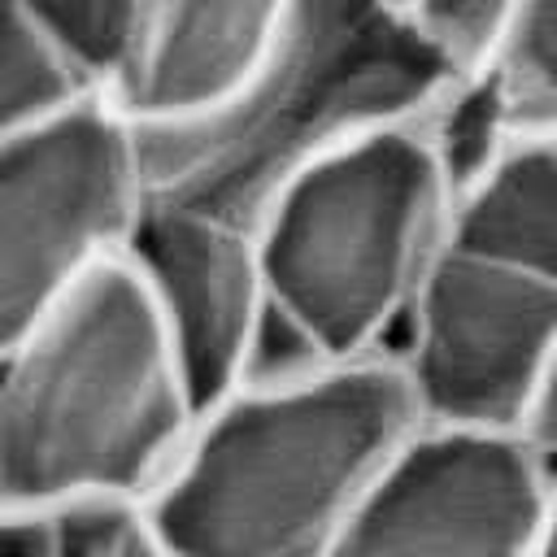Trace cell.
<instances>
[{
	"label": "cell",
	"instance_id": "cell-8",
	"mask_svg": "<svg viewBox=\"0 0 557 557\" xmlns=\"http://www.w3.org/2000/svg\"><path fill=\"white\" fill-rule=\"evenodd\" d=\"M200 409L235 392L248 374L265 287L252 231L174 205H144L126 244Z\"/></svg>",
	"mask_w": 557,
	"mask_h": 557
},
{
	"label": "cell",
	"instance_id": "cell-19",
	"mask_svg": "<svg viewBox=\"0 0 557 557\" xmlns=\"http://www.w3.org/2000/svg\"><path fill=\"white\" fill-rule=\"evenodd\" d=\"M531 557H557V492H553V505H548V518H544V531H540Z\"/></svg>",
	"mask_w": 557,
	"mask_h": 557
},
{
	"label": "cell",
	"instance_id": "cell-14",
	"mask_svg": "<svg viewBox=\"0 0 557 557\" xmlns=\"http://www.w3.org/2000/svg\"><path fill=\"white\" fill-rule=\"evenodd\" d=\"M426 131H431V144L440 152L453 196L461 187H470L518 139V126L509 117V104H505L492 70L461 74L440 96V104L426 113Z\"/></svg>",
	"mask_w": 557,
	"mask_h": 557
},
{
	"label": "cell",
	"instance_id": "cell-15",
	"mask_svg": "<svg viewBox=\"0 0 557 557\" xmlns=\"http://www.w3.org/2000/svg\"><path fill=\"white\" fill-rule=\"evenodd\" d=\"M48 557H178L144 496H87L48 513Z\"/></svg>",
	"mask_w": 557,
	"mask_h": 557
},
{
	"label": "cell",
	"instance_id": "cell-10",
	"mask_svg": "<svg viewBox=\"0 0 557 557\" xmlns=\"http://www.w3.org/2000/svg\"><path fill=\"white\" fill-rule=\"evenodd\" d=\"M448 239L557 283V135H518L461 187Z\"/></svg>",
	"mask_w": 557,
	"mask_h": 557
},
{
	"label": "cell",
	"instance_id": "cell-2",
	"mask_svg": "<svg viewBox=\"0 0 557 557\" xmlns=\"http://www.w3.org/2000/svg\"><path fill=\"white\" fill-rule=\"evenodd\" d=\"M200 405L122 248L0 357V513L148 496Z\"/></svg>",
	"mask_w": 557,
	"mask_h": 557
},
{
	"label": "cell",
	"instance_id": "cell-5",
	"mask_svg": "<svg viewBox=\"0 0 557 557\" xmlns=\"http://www.w3.org/2000/svg\"><path fill=\"white\" fill-rule=\"evenodd\" d=\"M139 213V135L113 100L0 144V357L131 244Z\"/></svg>",
	"mask_w": 557,
	"mask_h": 557
},
{
	"label": "cell",
	"instance_id": "cell-9",
	"mask_svg": "<svg viewBox=\"0 0 557 557\" xmlns=\"http://www.w3.org/2000/svg\"><path fill=\"white\" fill-rule=\"evenodd\" d=\"M300 0H148L144 35L113 109L135 131L218 113L283 39Z\"/></svg>",
	"mask_w": 557,
	"mask_h": 557
},
{
	"label": "cell",
	"instance_id": "cell-13",
	"mask_svg": "<svg viewBox=\"0 0 557 557\" xmlns=\"http://www.w3.org/2000/svg\"><path fill=\"white\" fill-rule=\"evenodd\" d=\"M487 70L518 135H557V0H518Z\"/></svg>",
	"mask_w": 557,
	"mask_h": 557
},
{
	"label": "cell",
	"instance_id": "cell-4",
	"mask_svg": "<svg viewBox=\"0 0 557 557\" xmlns=\"http://www.w3.org/2000/svg\"><path fill=\"white\" fill-rule=\"evenodd\" d=\"M448 213L426 117L370 131L300 170L257 218L265 305L318 361L392 352Z\"/></svg>",
	"mask_w": 557,
	"mask_h": 557
},
{
	"label": "cell",
	"instance_id": "cell-11",
	"mask_svg": "<svg viewBox=\"0 0 557 557\" xmlns=\"http://www.w3.org/2000/svg\"><path fill=\"white\" fill-rule=\"evenodd\" d=\"M39 35L70 61V70L104 100L126 83L148 0H17Z\"/></svg>",
	"mask_w": 557,
	"mask_h": 557
},
{
	"label": "cell",
	"instance_id": "cell-17",
	"mask_svg": "<svg viewBox=\"0 0 557 557\" xmlns=\"http://www.w3.org/2000/svg\"><path fill=\"white\" fill-rule=\"evenodd\" d=\"M522 435L548 461V470L557 474V357H553V366H548V374H544V383H540V392L531 400V413L522 422Z\"/></svg>",
	"mask_w": 557,
	"mask_h": 557
},
{
	"label": "cell",
	"instance_id": "cell-12",
	"mask_svg": "<svg viewBox=\"0 0 557 557\" xmlns=\"http://www.w3.org/2000/svg\"><path fill=\"white\" fill-rule=\"evenodd\" d=\"M96 91L39 35L17 0H0V144L17 139Z\"/></svg>",
	"mask_w": 557,
	"mask_h": 557
},
{
	"label": "cell",
	"instance_id": "cell-7",
	"mask_svg": "<svg viewBox=\"0 0 557 557\" xmlns=\"http://www.w3.org/2000/svg\"><path fill=\"white\" fill-rule=\"evenodd\" d=\"M557 474L522 431L422 422L326 557H531Z\"/></svg>",
	"mask_w": 557,
	"mask_h": 557
},
{
	"label": "cell",
	"instance_id": "cell-16",
	"mask_svg": "<svg viewBox=\"0 0 557 557\" xmlns=\"http://www.w3.org/2000/svg\"><path fill=\"white\" fill-rule=\"evenodd\" d=\"M513 9L518 0H409L405 13L457 74H474L500 52Z\"/></svg>",
	"mask_w": 557,
	"mask_h": 557
},
{
	"label": "cell",
	"instance_id": "cell-6",
	"mask_svg": "<svg viewBox=\"0 0 557 557\" xmlns=\"http://www.w3.org/2000/svg\"><path fill=\"white\" fill-rule=\"evenodd\" d=\"M392 352L422 422L522 431L557 357V283L444 239Z\"/></svg>",
	"mask_w": 557,
	"mask_h": 557
},
{
	"label": "cell",
	"instance_id": "cell-20",
	"mask_svg": "<svg viewBox=\"0 0 557 557\" xmlns=\"http://www.w3.org/2000/svg\"><path fill=\"white\" fill-rule=\"evenodd\" d=\"M387 4H400V9H409V0H387Z\"/></svg>",
	"mask_w": 557,
	"mask_h": 557
},
{
	"label": "cell",
	"instance_id": "cell-3",
	"mask_svg": "<svg viewBox=\"0 0 557 557\" xmlns=\"http://www.w3.org/2000/svg\"><path fill=\"white\" fill-rule=\"evenodd\" d=\"M461 74L387 0H300L265 65L218 113L135 131L144 205L196 209L244 231L326 152L426 117Z\"/></svg>",
	"mask_w": 557,
	"mask_h": 557
},
{
	"label": "cell",
	"instance_id": "cell-1",
	"mask_svg": "<svg viewBox=\"0 0 557 557\" xmlns=\"http://www.w3.org/2000/svg\"><path fill=\"white\" fill-rule=\"evenodd\" d=\"M418 426L396 352L239 383L144 500L178 557H326Z\"/></svg>",
	"mask_w": 557,
	"mask_h": 557
},
{
	"label": "cell",
	"instance_id": "cell-18",
	"mask_svg": "<svg viewBox=\"0 0 557 557\" xmlns=\"http://www.w3.org/2000/svg\"><path fill=\"white\" fill-rule=\"evenodd\" d=\"M0 557H48V513H0Z\"/></svg>",
	"mask_w": 557,
	"mask_h": 557
}]
</instances>
